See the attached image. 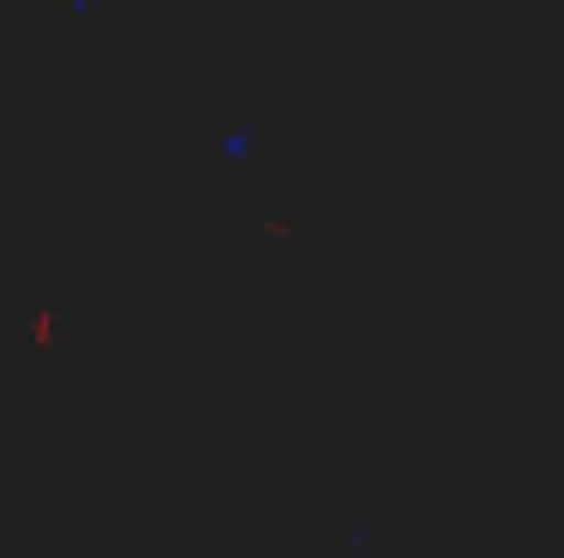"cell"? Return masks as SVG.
Instances as JSON below:
<instances>
[{"label": "cell", "instance_id": "1", "mask_svg": "<svg viewBox=\"0 0 564 558\" xmlns=\"http://www.w3.org/2000/svg\"><path fill=\"white\" fill-rule=\"evenodd\" d=\"M252 127H259V114H247L240 127H228V132H223V151H228V163H247V151H252Z\"/></svg>", "mask_w": 564, "mask_h": 558}]
</instances>
